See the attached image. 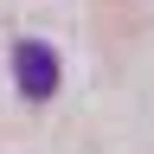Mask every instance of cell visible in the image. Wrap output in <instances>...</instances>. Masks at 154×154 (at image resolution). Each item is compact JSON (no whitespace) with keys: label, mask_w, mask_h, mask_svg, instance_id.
I'll list each match as a JSON object with an SVG mask.
<instances>
[{"label":"cell","mask_w":154,"mask_h":154,"mask_svg":"<svg viewBox=\"0 0 154 154\" xmlns=\"http://www.w3.org/2000/svg\"><path fill=\"white\" fill-rule=\"evenodd\" d=\"M13 84H19V96H32V103H45L58 90V51L45 38H19L13 45Z\"/></svg>","instance_id":"cell-1"}]
</instances>
